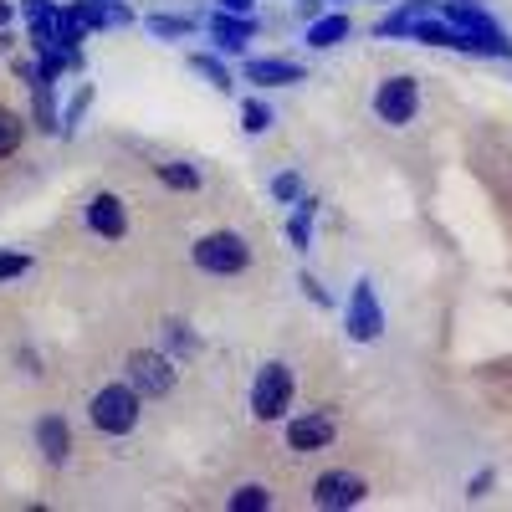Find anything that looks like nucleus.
Returning a JSON list of instances; mask_svg holds the SVG:
<instances>
[{
    "instance_id": "f257e3e1",
    "label": "nucleus",
    "mask_w": 512,
    "mask_h": 512,
    "mask_svg": "<svg viewBox=\"0 0 512 512\" xmlns=\"http://www.w3.org/2000/svg\"><path fill=\"white\" fill-rule=\"evenodd\" d=\"M139 390L128 379H118V384H103V390L93 395V405H88V415H93V425L103 436H128L139 425Z\"/></svg>"
},
{
    "instance_id": "f03ea898",
    "label": "nucleus",
    "mask_w": 512,
    "mask_h": 512,
    "mask_svg": "<svg viewBox=\"0 0 512 512\" xmlns=\"http://www.w3.org/2000/svg\"><path fill=\"white\" fill-rule=\"evenodd\" d=\"M190 256H195V267L210 272V277H236V272L251 267V246H246V236H236V231H210V236H200Z\"/></svg>"
},
{
    "instance_id": "7ed1b4c3",
    "label": "nucleus",
    "mask_w": 512,
    "mask_h": 512,
    "mask_svg": "<svg viewBox=\"0 0 512 512\" xmlns=\"http://www.w3.org/2000/svg\"><path fill=\"white\" fill-rule=\"evenodd\" d=\"M292 405V369L287 364H262L251 379V410L256 420H282Z\"/></svg>"
},
{
    "instance_id": "20e7f679",
    "label": "nucleus",
    "mask_w": 512,
    "mask_h": 512,
    "mask_svg": "<svg viewBox=\"0 0 512 512\" xmlns=\"http://www.w3.org/2000/svg\"><path fill=\"white\" fill-rule=\"evenodd\" d=\"M415 108H420V82L415 77H384L379 82V93H374V113L390 123V128H405L410 118H415Z\"/></svg>"
},
{
    "instance_id": "39448f33",
    "label": "nucleus",
    "mask_w": 512,
    "mask_h": 512,
    "mask_svg": "<svg viewBox=\"0 0 512 512\" xmlns=\"http://www.w3.org/2000/svg\"><path fill=\"white\" fill-rule=\"evenodd\" d=\"M128 384H134L139 395H169L175 390V359L169 354H154V349H139L128 354Z\"/></svg>"
},
{
    "instance_id": "423d86ee",
    "label": "nucleus",
    "mask_w": 512,
    "mask_h": 512,
    "mask_svg": "<svg viewBox=\"0 0 512 512\" xmlns=\"http://www.w3.org/2000/svg\"><path fill=\"white\" fill-rule=\"evenodd\" d=\"M384 333V308L374 297V282L359 277L354 292H349V338H359V344H374V338Z\"/></svg>"
},
{
    "instance_id": "0eeeda50",
    "label": "nucleus",
    "mask_w": 512,
    "mask_h": 512,
    "mask_svg": "<svg viewBox=\"0 0 512 512\" xmlns=\"http://www.w3.org/2000/svg\"><path fill=\"white\" fill-rule=\"evenodd\" d=\"M364 492H369V482H364V477H354V472H323V477L313 482V502H318V507H328V512L359 507V502H364Z\"/></svg>"
},
{
    "instance_id": "6e6552de",
    "label": "nucleus",
    "mask_w": 512,
    "mask_h": 512,
    "mask_svg": "<svg viewBox=\"0 0 512 512\" xmlns=\"http://www.w3.org/2000/svg\"><path fill=\"white\" fill-rule=\"evenodd\" d=\"M77 16L82 31H113V26H134V11L123 6V0H77V6H67Z\"/></svg>"
},
{
    "instance_id": "1a4fd4ad",
    "label": "nucleus",
    "mask_w": 512,
    "mask_h": 512,
    "mask_svg": "<svg viewBox=\"0 0 512 512\" xmlns=\"http://www.w3.org/2000/svg\"><path fill=\"white\" fill-rule=\"evenodd\" d=\"M333 436H338V425H333V415H323V410L297 415V420L287 425V446H292V451H323V446H333Z\"/></svg>"
},
{
    "instance_id": "9d476101",
    "label": "nucleus",
    "mask_w": 512,
    "mask_h": 512,
    "mask_svg": "<svg viewBox=\"0 0 512 512\" xmlns=\"http://www.w3.org/2000/svg\"><path fill=\"white\" fill-rule=\"evenodd\" d=\"M88 226L103 236V241H123L128 236V210H123V200L118 195H93L88 200Z\"/></svg>"
},
{
    "instance_id": "9b49d317",
    "label": "nucleus",
    "mask_w": 512,
    "mask_h": 512,
    "mask_svg": "<svg viewBox=\"0 0 512 512\" xmlns=\"http://www.w3.org/2000/svg\"><path fill=\"white\" fill-rule=\"evenodd\" d=\"M246 82H256V88H292V82H303V67L287 57H251Z\"/></svg>"
},
{
    "instance_id": "f8f14e48",
    "label": "nucleus",
    "mask_w": 512,
    "mask_h": 512,
    "mask_svg": "<svg viewBox=\"0 0 512 512\" xmlns=\"http://www.w3.org/2000/svg\"><path fill=\"white\" fill-rule=\"evenodd\" d=\"M210 36H216V47H221V52H246V41L256 36V21H251V16L216 11V16H210Z\"/></svg>"
},
{
    "instance_id": "ddd939ff",
    "label": "nucleus",
    "mask_w": 512,
    "mask_h": 512,
    "mask_svg": "<svg viewBox=\"0 0 512 512\" xmlns=\"http://www.w3.org/2000/svg\"><path fill=\"white\" fill-rule=\"evenodd\" d=\"M21 11L31 21V47L36 52L52 47V41H57V6H52V0H21Z\"/></svg>"
},
{
    "instance_id": "4468645a",
    "label": "nucleus",
    "mask_w": 512,
    "mask_h": 512,
    "mask_svg": "<svg viewBox=\"0 0 512 512\" xmlns=\"http://www.w3.org/2000/svg\"><path fill=\"white\" fill-rule=\"evenodd\" d=\"M31 93H36V128L41 134H57L62 113H57V77H31Z\"/></svg>"
},
{
    "instance_id": "2eb2a0df",
    "label": "nucleus",
    "mask_w": 512,
    "mask_h": 512,
    "mask_svg": "<svg viewBox=\"0 0 512 512\" xmlns=\"http://www.w3.org/2000/svg\"><path fill=\"white\" fill-rule=\"evenodd\" d=\"M36 446H41V456H47L52 466H62L67 461V451H72V441H67V420L62 415H47L36 425Z\"/></svg>"
},
{
    "instance_id": "dca6fc26",
    "label": "nucleus",
    "mask_w": 512,
    "mask_h": 512,
    "mask_svg": "<svg viewBox=\"0 0 512 512\" xmlns=\"http://www.w3.org/2000/svg\"><path fill=\"white\" fill-rule=\"evenodd\" d=\"M420 16H431V0H410V6H400L395 16H384L374 31H379V36H410V26H415Z\"/></svg>"
},
{
    "instance_id": "f3484780",
    "label": "nucleus",
    "mask_w": 512,
    "mask_h": 512,
    "mask_svg": "<svg viewBox=\"0 0 512 512\" xmlns=\"http://www.w3.org/2000/svg\"><path fill=\"white\" fill-rule=\"evenodd\" d=\"M349 36V16H318L313 26H308V47H338V41Z\"/></svg>"
},
{
    "instance_id": "a211bd4d",
    "label": "nucleus",
    "mask_w": 512,
    "mask_h": 512,
    "mask_svg": "<svg viewBox=\"0 0 512 512\" xmlns=\"http://www.w3.org/2000/svg\"><path fill=\"white\" fill-rule=\"evenodd\" d=\"M313 210H318V200H297V210L287 216V241L297 246V251H308V236H313Z\"/></svg>"
},
{
    "instance_id": "6ab92c4d",
    "label": "nucleus",
    "mask_w": 512,
    "mask_h": 512,
    "mask_svg": "<svg viewBox=\"0 0 512 512\" xmlns=\"http://www.w3.org/2000/svg\"><path fill=\"white\" fill-rule=\"evenodd\" d=\"M159 185H169V190H200V169L185 164V159H169V164H159Z\"/></svg>"
},
{
    "instance_id": "aec40b11",
    "label": "nucleus",
    "mask_w": 512,
    "mask_h": 512,
    "mask_svg": "<svg viewBox=\"0 0 512 512\" xmlns=\"http://www.w3.org/2000/svg\"><path fill=\"white\" fill-rule=\"evenodd\" d=\"M190 72H200L216 93H226V88H231V72H226L216 57H210V52H195V57H190Z\"/></svg>"
},
{
    "instance_id": "412c9836",
    "label": "nucleus",
    "mask_w": 512,
    "mask_h": 512,
    "mask_svg": "<svg viewBox=\"0 0 512 512\" xmlns=\"http://www.w3.org/2000/svg\"><path fill=\"white\" fill-rule=\"evenodd\" d=\"M21 134H26V123L11 108H0V159H11L21 149Z\"/></svg>"
},
{
    "instance_id": "4be33fe9",
    "label": "nucleus",
    "mask_w": 512,
    "mask_h": 512,
    "mask_svg": "<svg viewBox=\"0 0 512 512\" xmlns=\"http://www.w3.org/2000/svg\"><path fill=\"white\" fill-rule=\"evenodd\" d=\"M267 507H272V497H267V487H256V482L231 492V512H267Z\"/></svg>"
},
{
    "instance_id": "5701e85b",
    "label": "nucleus",
    "mask_w": 512,
    "mask_h": 512,
    "mask_svg": "<svg viewBox=\"0 0 512 512\" xmlns=\"http://www.w3.org/2000/svg\"><path fill=\"white\" fill-rule=\"evenodd\" d=\"M144 26H149V36H159V41H169V36H190V31H195V21H185V16H149Z\"/></svg>"
},
{
    "instance_id": "b1692460",
    "label": "nucleus",
    "mask_w": 512,
    "mask_h": 512,
    "mask_svg": "<svg viewBox=\"0 0 512 512\" xmlns=\"http://www.w3.org/2000/svg\"><path fill=\"white\" fill-rule=\"evenodd\" d=\"M164 344H169V359H185L195 354V333L185 323H164Z\"/></svg>"
},
{
    "instance_id": "393cba45",
    "label": "nucleus",
    "mask_w": 512,
    "mask_h": 512,
    "mask_svg": "<svg viewBox=\"0 0 512 512\" xmlns=\"http://www.w3.org/2000/svg\"><path fill=\"white\" fill-rule=\"evenodd\" d=\"M88 108H93V88H77V98L67 103V113H62V128H57V134H62V139H72V128H77V118L88 113Z\"/></svg>"
},
{
    "instance_id": "a878e982",
    "label": "nucleus",
    "mask_w": 512,
    "mask_h": 512,
    "mask_svg": "<svg viewBox=\"0 0 512 512\" xmlns=\"http://www.w3.org/2000/svg\"><path fill=\"white\" fill-rule=\"evenodd\" d=\"M241 128H246V134H267V128H272V108L267 103H246L241 108Z\"/></svg>"
},
{
    "instance_id": "bb28decb",
    "label": "nucleus",
    "mask_w": 512,
    "mask_h": 512,
    "mask_svg": "<svg viewBox=\"0 0 512 512\" xmlns=\"http://www.w3.org/2000/svg\"><path fill=\"white\" fill-rule=\"evenodd\" d=\"M31 272V256H21V251H0V282H16V277H26Z\"/></svg>"
},
{
    "instance_id": "cd10ccee",
    "label": "nucleus",
    "mask_w": 512,
    "mask_h": 512,
    "mask_svg": "<svg viewBox=\"0 0 512 512\" xmlns=\"http://www.w3.org/2000/svg\"><path fill=\"white\" fill-rule=\"evenodd\" d=\"M272 195H277L282 205H297V200H303V180H297L292 169H287V175H277V180H272Z\"/></svg>"
},
{
    "instance_id": "c85d7f7f",
    "label": "nucleus",
    "mask_w": 512,
    "mask_h": 512,
    "mask_svg": "<svg viewBox=\"0 0 512 512\" xmlns=\"http://www.w3.org/2000/svg\"><path fill=\"white\" fill-rule=\"evenodd\" d=\"M487 487H492V472H482L472 487H466V497H487Z\"/></svg>"
},
{
    "instance_id": "c756f323",
    "label": "nucleus",
    "mask_w": 512,
    "mask_h": 512,
    "mask_svg": "<svg viewBox=\"0 0 512 512\" xmlns=\"http://www.w3.org/2000/svg\"><path fill=\"white\" fill-rule=\"evenodd\" d=\"M221 11H231V16H251V0H221Z\"/></svg>"
},
{
    "instance_id": "7c9ffc66",
    "label": "nucleus",
    "mask_w": 512,
    "mask_h": 512,
    "mask_svg": "<svg viewBox=\"0 0 512 512\" xmlns=\"http://www.w3.org/2000/svg\"><path fill=\"white\" fill-rule=\"evenodd\" d=\"M303 292H308V297H313V303H328V292H323V287H318V282H313V277H303Z\"/></svg>"
},
{
    "instance_id": "2f4dec72",
    "label": "nucleus",
    "mask_w": 512,
    "mask_h": 512,
    "mask_svg": "<svg viewBox=\"0 0 512 512\" xmlns=\"http://www.w3.org/2000/svg\"><path fill=\"white\" fill-rule=\"evenodd\" d=\"M11 16H16V6H11V0H0V31H11Z\"/></svg>"
},
{
    "instance_id": "473e14b6",
    "label": "nucleus",
    "mask_w": 512,
    "mask_h": 512,
    "mask_svg": "<svg viewBox=\"0 0 512 512\" xmlns=\"http://www.w3.org/2000/svg\"><path fill=\"white\" fill-rule=\"evenodd\" d=\"M297 11H303L308 21H318V0H297Z\"/></svg>"
}]
</instances>
